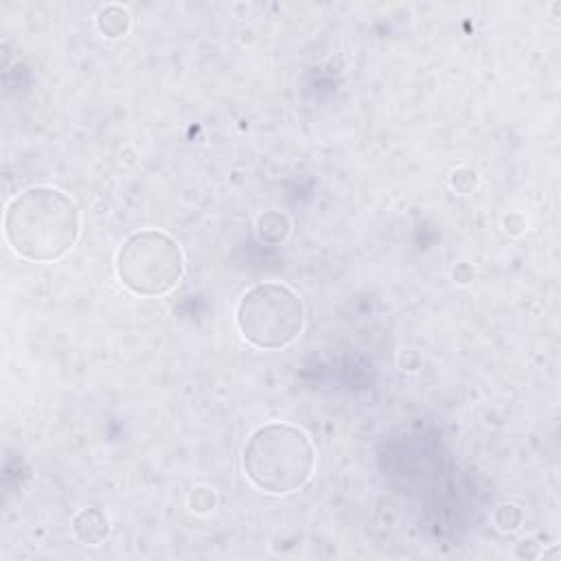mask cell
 Masks as SVG:
<instances>
[{
  "label": "cell",
  "mask_w": 561,
  "mask_h": 561,
  "mask_svg": "<svg viewBox=\"0 0 561 561\" xmlns=\"http://www.w3.org/2000/svg\"><path fill=\"white\" fill-rule=\"evenodd\" d=\"M305 322L300 298L280 283L250 287L237 305V327L256 348L276 351L291 344Z\"/></svg>",
  "instance_id": "obj_3"
},
{
  "label": "cell",
  "mask_w": 561,
  "mask_h": 561,
  "mask_svg": "<svg viewBox=\"0 0 561 561\" xmlns=\"http://www.w3.org/2000/svg\"><path fill=\"white\" fill-rule=\"evenodd\" d=\"M316 451L309 436L287 423L259 427L245 449L243 469L254 486L267 493H291L313 471Z\"/></svg>",
  "instance_id": "obj_2"
},
{
  "label": "cell",
  "mask_w": 561,
  "mask_h": 561,
  "mask_svg": "<svg viewBox=\"0 0 561 561\" xmlns=\"http://www.w3.org/2000/svg\"><path fill=\"white\" fill-rule=\"evenodd\" d=\"M121 283L138 296H160L173 289L184 272L180 245L164 232L142 230L125 239L116 254Z\"/></svg>",
  "instance_id": "obj_4"
},
{
  "label": "cell",
  "mask_w": 561,
  "mask_h": 561,
  "mask_svg": "<svg viewBox=\"0 0 561 561\" xmlns=\"http://www.w3.org/2000/svg\"><path fill=\"white\" fill-rule=\"evenodd\" d=\"M4 232L11 248L35 263L64 256L79 234L77 204L50 186L22 191L7 208Z\"/></svg>",
  "instance_id": "obj_1"
}]
</instances>
